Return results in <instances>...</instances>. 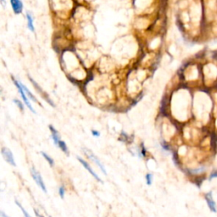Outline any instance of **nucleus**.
I'll return each instance as SVG.
<instances>
[{"mask_svg": "<svg viewBox=\"0 0 217 217\" xmlns=\"http://www.w3.org/2000/svg\"><path fill=\"white\" fill-rule=\"evenodd\" d=\"M2 154H3V156L4 157L5 160H6L9 165H11V166H16V164L14 162V159L13 153H12V152L9 148H2Z\"/></svg>", "mask_w": 217, "mask_h": 217, "instance_id": "nucleus-3", "label": "nucleus"}, {"mask_svg": "<svg viewBox=\"0 0 217 217\" xmlns=\"http://www.w3.org/2000/svg\"><path fill=\"white\" fill-rule=\"evenodd\" d=\"M217 177V171H215V172H212L210 176V180H212L213 178H216Z\"/></svg>", "mask_w": 217, "mask_h": 217, "instance_id": "nucleus-19", "label": "nucleus"}, {"mask_svg": "<svg viewBox=\"0 0 217 217\" xmlns=\"http://www.w3.org/2000/svg\"><path fill=\"white\" fill-rule=\"evenodd\" d=\"M205 199H206V202L209 205V208L212 212H216V203L215 201L213 200V198H212V193L211 192H208L205 194Z\"/></svg>", "mask_w": 217, "mask_h": 217, "instance_id": "nucleus-6", "label": "nucleus"}, {"mask_svg": "<svg viewBox=\"0 0 217 217\" xmlns=\"http://www.w3.org/2000/svg\"><path fill=\"white\" fill-rule=\"evenodd\" d=\"M31 174H32V177L34 179V181L37 182V184L38 185V187L40 188H42V190L44 192H47V189H46V187H45L44 182L42 178L41 175L39 174L38 171H37V170L33 167L31 169Z\"/></svg>", "mask_w": 217, "mask_h": 217, "instance_id": "nucleus-2", "label": "nucleus"}, {"mask_svg": "<svg viewBox=\"0 0 217 217\" xmlns=\"http://www.w3.org/2000/svg\"><path fill=\"white\" fill-rule=\"evenodd\" d=\"M14 103H15L16 104H17V106L19 107L22 111L24 110V106H23V104H22V103L20 102V101H19L18 99H14Z\"/></svg>", "mask_w": 217, "mask_h": 217, "instance_id": "nucleus-15", "label": "nucleus"}, {"mask_svg": "<svg viewBox=\"0 0 217 217\" xmlns=\"http://www.w3.org/2000/svg\"><path fill=\"white\" fill-rule=\"evenodd\" d=\"M11 5H12V9H13L14 12L15 14H20L22 12L23 9V4L22 2L20 0H10Z\"/></svg>", "mask_w": 217, "mask_h": 217, "instance_id": "nucleus-7", "label": "nucleus"}, {"mask_svg": "<svg viewBox=\"0 0 217 217\" xmlns=\"http://www.w3.org/2000/svg\"><path fill=\"white\" fill-rule=\"evenodd\" d=\"M204 171V167H201V168H198L197 170H193V171H192V172H194V174H196V173L202 172V171Z\"/></svg>", "mask_w": 217, "mask_h": 217, "instance_id": "nucleus-17", "label": "nucleus"}, {"mask_svg": "<svg viewBox=\"0 0 217 217\" xmlns=\"http://www.w3.org/2000/svg\"><path fill=\"white\" fill-rule=\"evenodd\" d=\"M77 159H78V160L80 161V163H81V164L84 166V168H85V169H87V170L88 171V172H89L90 174H91V175H92V176H93L96 179V180H98V182H102V181H101V179L99 178V176H98V175H97V174L93 171V170L91 168V166H90L89 165H88V163L85 161V160H83V159H82L81 157H77Z\"/></svg>", "mask_w": 217, "mask_h": 217, "instance_id": "nucleus-4", "label": "nucleus"}, {"mask_svg": "<svg viewBox=\"0 0 217 217\" xmlns=\"http://www.w3.org/2000/svg\"><path fill=\"white\" fill-rule=\"evenodd\" d=\"M15 203H16V204H17L18 206H19L20 209V210H21V211H22V213L24 214L25 217H32L31 216H30V215H29V213H28V212H27V211H26V210L24 209V208H23V206H22L21 204H20L18 201H15Z\"/></svg>", "mask_w": 217, "mask_h": 217, "instance_id": "nucleus-13", "label": "nucleus"}, {"mask_svg": "<svg viewBox=\"0 0 217 217\" xmlns=\"http://www.w3.org/2000/svg\"><path fill=\"white\" fill-rule=\"evenodd\" d=\"M152 180H153V175L151 173H148L146 175V181H147L148 185L152 184Z\"/></svg>", "mask_w": 217, "mask_h": 217, "instance_id": "nucleus-14", "label": "nucleus"}, {"mask_svg": "<svg viewBox=\"0 0 217 217\" xmlns=\"http://www.w3.org/2000/svg\"><path fill=\"white\" fill-rule=\"evenodd\" d=\"M141 153L142 155V157H145V154H146V149L143 146V144H142V151H141Z\"/></svg>", "mask_w": 217, "mask_h": 217, "instance_id": "nucleus-18", "label": "nucleus"}, {"mask_svg": "<svg viewBox=\"0 0 217 217\" xmlns=\"http://www.w3.org/2000/svg\"><path fill=\"white\" fill-rule=\"evenodd\" d=\"M92 133H93V136H95V137H99V136H100L99 132H98V131H94V130H93V131H92Z\"/></svg>", "mask_w": 217, "mask_h": 217, "instance_id": "nucleus-20", "label": "nucleus"}, {"mask_svg": "<svg viewBox=\"0 0 217 217\" xmlns=\"http://www.w3.org/2000/svg\"><path fill=\"white\" fill-rule=\"evenodd\" d=\"M26 17H27V25H28V27L29 29L32 31V32H34V25H33V19H32V16L29 13L26 14Z\"/></svg>", "mask_w": 217, "mask_h": 217, "instance_id": "nucleus-9", "label": "nucleus"}, {"mask_svg": "<svg viewBox=\"0 0 217 217\" xmlns=\"http://www.w3.org/2000/svg\"><path fill=\"white\" fill-rule=\"evenodd\" d=\"M41 153L43 154V156L45 159H46V160H47V161H48V162L49 163V165H50V166H53L54 165V160H53V159H52V158L50 157V156H49V155H48V154H47L46 153H44V152H42Z\"/></svg>", "mask_w": 217, "mask_h": 217, "instance_id": "nucleus-12", "label": "nucleus"}, {"mask_svg": "<svg viewBox=\"0 0 217 217\" xmlns=\"http://www.w3.org/2000/svg\"><path fill=\"white\" fill-rule=\"evenodd\" d=\"M49 129H50V131H51L52 132V138H53V141H54V143L56 146H58L59 145V142L60 141L59 134V132H57V130L53 126H51V125L49 126Z\"/></svg>", "mask_w": 217, "mask_h": 217, "instance_id": "nucleus-8", "label": "nucleus"}, {"mask_svg": "<svg viewBox=\"0 0 217 217\" xmlns=\"http://www.w3.org/2000/svg\"><path fill=\"white\" fill-rule=\"evenodd\" d=\"M59 196L61 197V198H64V188L63 186H61L59 189Z\"/></svg>", "mask_w": 217, "mask_h": 217, "instance_id": "nucleus-16", "label": "nucleus"}, {"mask_svg": "<svg viewBox=\"0 0 217 217\" xmlns=\"http://www.w3.org/2000/svg\"><path fill=\"white\" fill-rule=\"evenodd\" d=\"M1 216H2V217H9L8 216H7V215H5V214H4V212H1Z\"/></svg>", "mask_w": 217, "mask_h": 217, "instance_id": "nucleus-21", "label": "nucleus"}, {"mask_svg": "<svg viewBox=\"0 0 217 217\" xmlns=\"http://www.w3.org/2000/svg\"><path fill=\"white\" fill-rule=\"evenodd\" d=\"M84 150H85V152H86V153L88 154V156L89 157L90 159L93 160V162L95 163L96 165H97V166H98V167H99V168H100V170H101L103 172V174H104V175H106V174H107V172H106V170H105L104 166H103L102 164L100 163L99 160H98V158L96 157L94 154H93V153H91V152L88 151V150H86V149H84Z\"/></svg>", "mask_w": 217, "mask_h": 217, "instance_id": "nucleus-5", "label": "nucleus"}, {"mask_svg": "<svg viewBox=\"0 0 217 217\" xmlns=\"http://www.w3.org/2000/svg\"><path fill=\"white\" fill-rule=\"evenodd\" d=\"M13 82H14V83L15 84L16 88H18V91H19V93H20L21 97H22V98H23V100H24V102H25V103H26V106L29 108V109L32 111V113H36L35 109L32 108V104H31L30 102H29V99L27 98V97H26V94H25V93H24V89H23V88H22V86H21V83L19 82H17V81H16L15 79H14V78H13Z\"/></svg>", "mask_w": 217, "mask_h": 217, "instance_id": "nucleus-1", "label": "nucleus"}, {"mask_svg": "<svg viewBox=\"0 0 217 217\" xmlns=\"http://www.w3.org/2000/svg\"><path fill=\"white\" fill-rule=\"evenodd\" d=\"M20 83H21V82H20ZM21 86H22L23 89H24V91H25V93H26V94H27V96L29 97V98H31L32 101H34L35 103H39L38 100V99H37V98H35L34 96L32 95V93H31V92H30V90L27 89V88H26V87H25V86H24V85H23L22 83H21Z\"/></svg>", "mask_w": 217, "mask_h": 217, "instance_id": "nucleus-10", "label": "nucleus"}, {"mask_svg": "<svg viewBox=\"0 0 217 217\" xmlns=\"http://www.w3.org/2000/svg\"><path fill=\"white\" fill-rule=\"evenodd\" d=\"M58 147L63 152H64L65 154H69V150H68V148L66 146V144H65V142H64V141H59V145H58Z\"/></svg>", "mask_w": 217, "mask_h": 217, "instance_id": "nucleus-11", "label": "nucleus"}]
</instances>
